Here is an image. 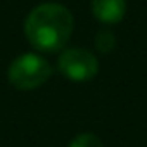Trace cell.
Masks as SVG:
<instances>
[{"mask_svg": "<svg viewBox=\"0 0 147 147\" xmlns=\"http://www.w3.org/2000/svg\"><path fill=\"white\" fill-rule=\"evenodd\" d=\"M92 14L104 24H116L126 14L125 0H92Z\"/></svg>", "mask_w": 147, "mask_h": 147, "instance_id": "obj_4", "label": "cell"}, {"mask_svg": "<svg viewBox=\"0 0 147 147\" xmlns=\"http://www.w3.org/2000/svg\"><path fill=\"white\" fill-rule=\"evenodd\" d=\"M57 69L61 75L71 82L83 83L95 78L99 73V61L94 52L80 47L64 49L57 59Z\"/></svg>", "mask_w": 147, "mask_h": 147, "instance_id": "obj_3", "label": "cell"}, {"mask_svg": "<svg viewBox=\"0 0 147 147\" xmlns=\"http://www.w3.org/2000/svg\"><path fill=\"white\" fill-rule=\"evenodd\" d=\"M71 11L59 2H43L30 11L24 19V36L40 52L54 54L66 47L73 33Z\"/></svg>", "mask_w": 147, "mask_h": 147, "instance_id": "obj_1", "label": "cell"}, {"mask_svg": "<svg viewBox=\"0 0 147 147\" xmlns=\"http://www.w3.org/2000/svg\"><path fill=\"white\" fill-rule=\"evenodd\" d=\"M94 43H95V49H97L100 54H109V52H113V50L116 49V35H114L111 30L102 28V30H99V31L95 33Z\"/></svg>", "mask_w": 147, "mask_h": 147, "instance_id": "obj_5", "label": "cell"}, {"mask_svg": "<svg viewBox=\"0 0 147 147\" xmlns=\"http://www.w3.org/2000/svg\"><path fill=\"white\" fill-rule=\"evenodd\" d=\"M67 147H104L102 140L94 133H80L69 142Z\"/></svg>", "mask_w": 147, "mask_h": 147, "instance_id": "obj_6", "label": "cell"}, {"mask_svg": "<svg viewBox=\"0 0 147 147\" xmlns=\"http://www.w3.org/2000/svg\"><path fill=\"white\" fill-rule=\"evenodd\" d=\"M52 75L50 62L35 52H26L18 55L9 69H7V80L18 90H35L42 87Z\"/></svg>", "mask_w": 147, "mask_h": 147, "instance_id": "obj_2", "label": "cell"}]
</instances>
